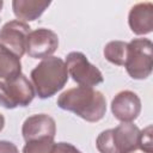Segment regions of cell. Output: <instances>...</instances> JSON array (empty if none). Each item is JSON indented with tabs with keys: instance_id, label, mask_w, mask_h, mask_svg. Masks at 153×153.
I'll use <instances>...</instances> for the list:
<instances>
[{
	"instance_id": "1",
	"label": "cell",
	"mask_w": 153,
	"mask_h": 153,
	"mask_svg": "<svg viewBox=\"0 0 153 153\" xmlns=\"http://www.w3.org/2000/svg\"><path fill=\"white\" fill-rule=\"evenodd\" d=\"M56 103L60 109L74 112L87 122H98L106 112L104 94L87 86H78L62 92Z\"/></svg>"
},
{
	"instance_id": "2",
	"label": "cell",
	"mask_w": 153,
	"mask_h": 153,
	"mask_svg": "<svg viewBox=\"0 0 153 153\" xmlns=\"http://www.w3.org/2000/svg\"><path fill=\"white\" fill-rule=\"evenodd\" d=\"M30 76L36 94L41 99H47L65 87L69 75L62 59L49 56L31 71Z\"/></svg>"
},
{
	"instance_id": "3",
	"label": "cell",
	"mask_w": 153,
	"mask_h": 153,
	"mask_svg": "<svg viewBox=\"0 0 153 153\" xmlns=\"http://www.w3.org/2000/svg\"><path fill=\"white\" fill-rule=\"evenodd\" d=\"M140 129L131 122H122L115 128L103 130L96 146L99 153H134L139 149Z\"/></svg>"
},
{
	"instance_id": "4",
	"label": "cell",
	"mask_w": 153,
	"mask_h": 153,
	"mask_svg": "<svg viewBox=\"0 0 153 153\" xmlns=\"http://www.w3.org/2000/svg\"><path fill=\"white\" fill-rule=\"evenodd\" d=\"M131 79L148 78L153 68V44L148 38H134L128 43L123 65Z\"/></svg>"
},
{
	"instance_id": "5",
	"label": "cell",
	"mask_w": 153,
	"mask_h": 153,
	"mask_svg": "<svg viewBox=\"0 0 153 153\" xmlns=\"http://www.w3.org/2000/svg\"><path fill=\"white\" fill-rule=\"evenodd\" d=\"M35 93L33 85L23 73L14 79L0 81V105L5 109L27 106L33 100Z\"/></svg>"
},
{
	"instance_id": "6",
	"label": "cell",
	"mask_w": 153,
	"mask_h": 153,
	"mask_svg": "<svg viewBox=\"0 0 153 153\" xmlns=\"http://www.w3.org/2000/svg\"><path fill=\"white\" fill-rule=\"evenodd\" d=\"M66 67L68 75L80 86H97L104 81L102 72L92 65L80 51H72L66 56Z\"/></svg>"
},
{
	"instance_id": "7",
	"label": "cell",
	"mask_w": 153,
	"mask_h": 153,
	"mask_svg": "<svg viewBox=\"0 0 153 153\" xmlns=\"http://www.w3.org/2000/svg\"><path fill=\"white\" fill-rule=\"evenodd\" d=\"M57 47V35L50 29L39 27L29 32L25 53L32 59H47L56 51Z\"/></svg>"
},
{
	"instance_id": "8",
	"label": "cell",
	"mask_w": 153,
	"mask_h": 153,
	"mask_svg": "<svg viewBox=\"0 0 153 153\" xmlns=\"http://www.w3.org/2000/svg\"><path fill=\"white\" fill-rule=\"evenodd\" d=\"M29 24L20 20H10L0 29V43L19 59L25 54L27 35L31 31Z\"/></svg>"
},
{
	"instance_id": "9",
	"label": "cell",
	"mask_w": 153,
	"mask_h": 153,
	"mask_svg": "<svg viewBox=\"0 0 153 153\" xmlns=\"http://www.w3.org/2000/svg\"><path fill=\"white\" fill-rule=\"evenodd\" d=\"M22 134L25 142L45 140H54L56 134L55 120L47 114H37L27 117L22 127Z\"/></svg>"
},
{
	"instance_id": "10",
	"label": "cell",
	"mask_w": 153,
	"mask_h": 153,
	"mask_svg": "<svg viewBox=\"0 0 153 153\" xmlns=\"http://www.w3.org/2000/svg\"><path fill=\"white\" fill-rule=\"evenodd\" d=\"M111 112L121 122H133L141 112V100L133 91H121L111 100Z\"/></svg>"
},
{
	"instance_id": "11",
	"label": "cell",
	"mask_w": 153,
	"mask_h": 153,
	"mask_svg": "<svg viewBox=\"0 0 153 153\" xmlns=\"http://www.w3.org/2000/svg\"><path fill=\"white\" fill-rule=\"evenodd\" d=\"M128 24L135 35H147L153 31V4L139 2L128 14Z\"/></svg>"
},
{
	"instance_id": "12",
	"label": "cell",
	"mask_w": 153,
	"mask_h": 153,
	"mask_svg": "<svg viewBox=\"0 0 153 153\" xmlns=\"http://www.w3.org/2000/svg\"><path fill=\"white\" fill-rule=\"evenodd\" d=\"M50 1L42 0H13L12 10L14 16L20 22H32L42 16L49 7Z\"/></svg>"
},
{
	"instance_id": "13",
	"label": "cell",
	"mask_w": 153,
	"mask_h": 153,
	"mask_svg": "<svg viewBox=\"0 0 153 153\" xmlns=\"http://www.w3.org/2000/svg\"><path fill=\"white\" fill-rule=\"evenodd\" d=\"M22 74L20 59L0 43V79L11 80Z\"/></svg>"
},
{
	"instance_id": "14",
	"label": "cell",
	"mask_w": 153,
	"mask_h": 153,
	"mask_svg": "<svg viewBox=\"0 0 153 153\" xmlns=\"http://www.w3.org/2000/svg\"><path fill=\"white\" fill-rule=\"evenodd\" d=\"M127 48L128 43L123 41H111L109 42L104 48V56L105 59L116 65V66H123L126 62L127 56Z\"/></svg>"
},
{
	"instance_id": "15",
	"label": "cell",
	"mask_w": 153,
	"mask_h": 153,
	"mask_svg": "<svg viewBox=\"0 0 153 153\" xmlns=\"http://www.w3.org/2000/svg\"><path fill=\"white\" fill-rule=\"evenodd\" d=\"M54 145V140L50 139L29 141L23 147V153H50L53 151Z\"/></svg>"
},
{
	"instance_id": "16",
	"label": "cell",
	"mask_w": 153,
	"mask_h": 153,
	"mask_svg": "<svg viewBox=\"0 0 153 153\" xmlns=\"http://www.w3.org/2000/svg\"><path fill=\"white\" fill-rule=\"evenodd\" d=\"M139 149L143 153H152V126L146 127L143 130H140L139 135Z\"/></svg>"
},
{
	"instance_id": "17",
	"label": "cell",
	"mask_w": 153,
	"mask_h": 153,
	"mask_svg": "<svg viewBox=\"0 0 153 153\" xmlns=\"http://www.w3.org/2000/svg\"><path fill=\"white\" fill-rule=\"evenodd\" d=\"M50 153H81L76 147L68 142H55L53 151Z\"/></svg>"
},
{
	"instance_id": "18",
	"label": "cell",
	"mask_w": 153,
	"mask_h": 153,
	"mask_svg": "<svg viewBox=\"0 0 153 153\" xmlns=\"http://www.w3.org/2000/svg\"><path fill=\"white\" fill-rule=\"evenodd\" d=\"M0 153H19V151L13 142L0 140Z\"/></svg>"
},
{
	"instance_id": "19",
	"label": "cell",
	"mask_w": 153,
	"mask_h": 153,
	"mask_svg": "<svg viewBox=\"0 0 153 153\" xmlns=\"http://www.w3.org/2000/svg\"><path fill=\"white\" fill-rule=\"evenodd\" d=\"M4 127H5V117L0 114V131L4 129Z\"/></svg>"
},
{
	"instance_id": "20",
	"label": "cell",
	"mask_w": 153,
	"mask_h": 153,
	"mask_svg": "<svg viewBox=\"0 0 153 153\" xmlns=\"http://www.w3.org/2000/svg\"><path fill=\"white\" fill-rule=\"evenodd\" d=\"M2 5H4V2L0 0V11H1V8H2Z\"/></svg>"
}]
</instances>
